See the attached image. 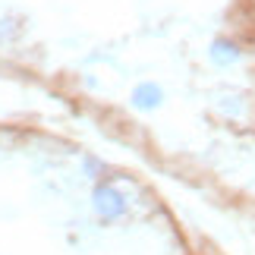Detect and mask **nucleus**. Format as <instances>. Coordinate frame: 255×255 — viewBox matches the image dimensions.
<instances>
[{"label": "nucleus", "instance_id": "2", "mask_svg": "<svg viewBox=\"0 0 255 255\" xmlns=\"http://www.w3.org/2000/svg\"><path fill=\"white\" fill-rule=\"evenodd\" d=\"M132 104L142 107V111H151V107H158V104H161V88L154 85V82H142V85L132 92Z\"/></svg>", "mask_w": 255, "mask_h": 255}, {"label": "nucleus", "instance_id": "1", "mask_svg": "<svg viewBox=\"0 0 255 255\" xmlns=\"http://www.w3.org/2000/svg\"><path fill=\"white\" fill-rule=\"evenodd\" d=\"M95 208L101 218H120L123 208H126V202H123V195L111 189V186H101V189L95 192Z\"/></svg>", "mask_w": 255, "mask_h": 255}, {"label": "nucleus", "instance_id": "3", "mask_svg": "<svg viewBox=\"0 0 255 255\" xmlns=\"http://www.w3.org/2000/svg\"><path fill=\"white\" fill-rule=\"evenodd\" d=\"M211 60L221 63V66H227L233 60H240V47L233 44V41H227V38H221V41L211 44Z\"/></svg>", "mask_w": 255, "mask_h": 255}]
</instances>
